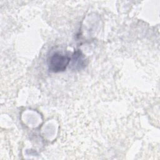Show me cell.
Returning a JSON list of instances; mask_svg holds the SVG:
<instances>
[{"label":"cell","instance_id":"6da1fadb","mask_svg":"<svg viewBox=\"0 0 160 160\" xmlns=\"http://www.w3.org/2000/svg\"><path fill=\"white\" fill-rule=\"evenodd\" d=\"M70 58L59 53L53 54L49 60V66L51 71L57 72L64 71L70 62Z\"/></svg>","mask_w":160,"mask_h":160}]
</instances>
